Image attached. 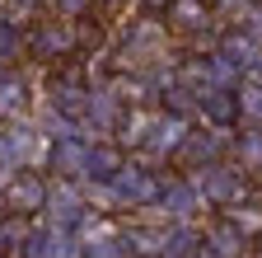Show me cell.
<instances>
[{"instance_id":"cell-1","label":"cell","mask_w":262,"mask_h":258,"mask_svg":"<svg viewBox=\"0 0 262 258\" xmlns=\"http://www.w3.org/2000/svg\"><path fill=\"white\" fill-rule=\"evenodd\" d=\"M47 146H52V136L42 132V127H33L28 117L0 122V178L42 165V160H47Z\"/></svg>"},{"instance_id":"cell-2","label":"cell","mask_w":262,"mask_h":258,"mask_svg":"<svg viewBox=\"0 0 262 258\" xmlns=\"http://www.w3.org/2000/svg\"><path fill=\"white\" fill-rule=\"evenodd\" d=\"M192 174V183L202 188V197L215 207V211H225V207H234V202H244L248 197V169L239 165L234 155H225V160H211V165H196V169H187Z\"/></svg>"},{"instance_id":"cell-3","label":"cell","mask_w":262,"mask_h":258,"mask_svg":"<svg viewBox=\"0 0 262 258\" xmlns=\"http://www.w3.org/2000/svg\"><path fill=\"white\" fill-rule=\"evenodd\" d=\"M164 178L169 174H159L155 165H136V160H126V165L108 178L113 183V192H117V211H150V207H159V197H164Z\"/></svg>"},{"instance_id":"cell-4","label":"cell","mask_w":262,"mask_h":258,"mask_svg":"<svg viewBox=\"0 0 262 258\" xmlns=\"http://www.w3.org/2000/svg\"><path fill=\"white\" fill-rule=\"evenodd\" d=\"M192 113H173V108H159V117H155V127H150V136H145V146H141V155L150 160V165H164V160H173L178 155V146L187 141V132H192Z\"/></svg>"},{"instance_id":"cell-5","label":"cell","mask_w":262,"mask_h":258,"mask_svg":"<svg viewBox=\"0 0 262 258\" xmlns=\"http://www.w3.org/2000/svg\"><path fill=\"white\" fill-rule=\"evenodd\" d=\"M150 211H159V221L173 225V221H202V211H215V207L202 197V188L192 183V174H183V178H164V197Z\"/></svg>"},{"instance_id":"cell-6","label":"cell","mask_w":262,"mask_h":258,"mask_svg":"<svg viewBox=\"0 0 262 258\" xmlns=\"http://www.w3.org/2000/svg\"><path fill=\"white\" fill-rule=\"evenodd\" d=\"M229 146H234V127H206V122L196 127L192 122V132H187V141L178 146L173 160H183L187 169H196V165H211V160H225Z\"/></svg>"},{"instance_id":"cell-7","label":"cell","mask_w":262,"mask_h":258,"mask_svg":"<svg viewBox=\"0 0 262 258\" xmlns=\"http://www.w3.org/2000/svg\"><path fill=\"white\" fill-rule=\"evenodd\" d=\"M75 43H80L75 19H61V14L28 28V52H33V61H66V56L75 52Z\"/></svg>"},{"instance_id":"cell-8","label":"cell","mask_w":262,"mask_h":258,"mask_svg":"<svg viewBox=\"0 0 262 258\" xmlns=\"http://www.w3.org/2000/svg\"><path fill=\"white\" fill-rule=\"evenodd\" d=\"M42 169L52 178H89V141L84 136H52Z\"/></svg>"},{"instance_id":"cell-9","label":"cell","mask_w":262,"mask_h":258,"mask_svg":"<svg viewBox=\"0 0 262 258\" xmlns=\"http://www.w3.org/2000/svg\"><path fill=\"white\" fill-rule=\"evenodd\" d=\"M47 192H52V178L33 174V169H19V174L5 178V207L24 211V216H42L47 211Z\"/></svg>"},{"instance_id":"cell-10","label":"cell","mask_w":262,"mask_h":258,"mask_svg":"<svg viewBox=\"0 0 262 258\" xmlns=\"http://www.w3.org/2000/svg\"><path fill=\"white\" fill-rule=\"evenodd\" d=\"M84 211H89V202H84V188H80V178H52V192H47V221L52 225H75L84 221Z\"/></svg>"},{"instance_id":"cell-11","label":"cell","mask_w":262,"mask_h":258,"mask_svg":"<svg viewBox=\"0 0 262 258\" xmlns=\"http://www.w3.org/2000/svg\"><path fill=\"white\" fill-rule=\"evenodd\" d=\"M196 122H206V127H239V99H234V89H220V85L196 89Z\"/></svg>"},{"instance_id":"cell-12","label":"cell","mask_w":262,"mask_h":258,"mask_svg":"<svg viewBox=\"0 0 262 258\" xmlns=\"http://www.w3.org/2000/svg\"><path fill=\"white\" fill-rule=\"evenodd\" d=\"M122 240H126V253L131 258H164V240H169V221H150V216H141V221H131L126 230H122Z\"/></svg>"},{"instance_id":"cell-13","label":"cell","mask_w":262,"mask_h":258,"mask_svg":"<svg viewBox=\"0 0 262 258\" xmlns=\"http://www.w3.org/2000/svg\"><path fill=\"white\" fill-rule=\"evenodd\" d=\"M248 244H253V240L239 230V225H229L225 216L211 221V225H202V249H206L211 258H244Z\"/></svg>"},{"instance_id":"cell-14","label":"cell","mask_w":262,"mask_h":258,"mask_svg":"<svg viewBox=\"0 0 262 258\" xmlns=\"http://www.w3.org/2000/svg\"><path fill=\"white\" fill-rule=\"evenodd\" d=\"M155 117H159V108L136 104V108H126V113H122V122H117V132H113V136H117L126 150H141L145 136H150V127H155Z\"/></svg>"},{"instance_id":"cell-15","label":"cell","mask_w":262,"mask_h":258,"mask_svg":"<svg viewBox=\"0 0 262 258\" xmlns=\"http://www.w3.org/2000/svg\"><path fill=\"white\" fill-rule=\"evenodd\" d=\"M126 165V146L117 136H98L89 141V178H113Z\"/></svg>"},{"instance_id":"cell-16","label":"cell","mask_w":262,"mask_h":258,"mask_svg":"<svg viewBox=\"0 0 262 258\" xmlns=\"http://www.w3.org/2000/svg\"><path fill=\"white\" fill-rule=\"evenodd\" d=\"M28 108H33V85L24 75H0V122L28 117Z\"/></svg>"},{"instance_id":"cell-17","label":"cell","mask_w":262,"mask_h":258,"mask_svg":"<svg viewBox=\"0 0 262 258\" xmlns=\"http://www.w3.org/2000/svg\"><path fill=\"white\" fill-rule=\"evenodd\" d=\"M215 47H220V52H225L229 61H234L239 71H244L248 61H253V56L262 52V43H257V38L248 33V28H239V24H234V28H220V38H215Z\"/></svg>"},{"instance_id":"cell-18","label":"cell","mask_w":262,"mask_h":258,"mask_svg":"<svg viewBox=\"0 0 262 258\" xmlns=\"http://www.w3.org/2000/svg\"><path fill=\"white\" fill-rule=\"evenodd\" d=\"M33 221L38 216H24V211H0V253H24L28 235H33Z\"/></svg>"},{"instance_id":"cell-19","label":"cell","mask_w":262,"mask_h":258,"mask_svg":"<svg viewBox=\"0 0 262 258\" xmlns=\"http://www.w3.org/2000/svg\"><path fill=\"white\" fill-rule=\"evenodd\" d=\"M169 24L183 28V33H196V28L211 24V0H169Z\"/></svg>"},{"instance_id":"cell-20","label":"cell","mask_w":262,"mask_h":258,"mask_svg":"<svg viewBox=\"0 0 262 258\" xmlns=\"http://www.w3.org/2000/svg\"><path fill=\"white\" fill-rule=\"evenodd\" d=\"M229 155H234L248 174H262V127H234V146H229Z\"/></svg>"},{"instance_id":"cell-21","label":"cell","mask_w":262,"mask_h":258,"mask_svg":"<svg viewBox=\"0 0 262 258\" xmlns=\"http://www.w3.org/2000/svg\"><path fill=\"white\" fill-rule=\"evenodd\" d=\"M234 99H239V127H262V85L239 80Z\"/></svg>"},{"instance_id":"cell-22","label":"cell","mask_w":262,"mask_h":258,"mask_svg":"<svg viewBox=\"0 0 262 258\" xmlns=\"http://www.w3.org/2000/svg\"><path fill=\"white\" fill-rule=\"evenodd\" d=\"M225 221L239 225L248 240H262V207H257L253 197H244V202H234V207H225Z\"/></svg>"},{"instance_id":"cell-23","label":"cell","mask_w":262,"mask_h":258,"mask_svg":"<svg viewBox=\"0 0 262 258\" xmlns=\"http://www.w3.org/2000/svg\"><path fill=\"white\" fill-rule=\"evenodd\" d=\"M206 80H211V85H220V89H234V85L244 80V71H239L234 61H229V56L215 47V52L206 56Z\"/></svg>"},{"instance_id":"cell-24","label":"cell","mask_w":262,"mask_h":258,"mask_svg":"<svg viewBox=\"0 0 262 258\" xmlns=\"http://www.w3.org/2000/svg\"><path fill=\"white\" fill-rule=\"evenodd\" d=\"M234 24H239V28H248V33L262 43V0H248V5L239 10V19H234Z\"/></svg>"},{"instance_id":"cell-25","label":"cell","mask_w":262,"mask_h":258,"mask_svg":"<svg viewBox=\"0 0 262 258\" xmlns=\"http://www.w3.org/2000/svg\"><path fill=\"white\" fill-rule=\"evenodd\" d=\"M47 5H52L61 19H84V14L98 5V0H47Z\"/></svg>"},{"instance_id":"cell-26","label":"cell","mask_w":262,"mask_h":258,"mask_svg":"<svg viewBox=\"0 0 262 258\" xmlns=\"http://www.w3.org/2000/svg\"><path fill=\"white\" fill-rule=\"evenodd\" d=\"M244 80H253V85H262V52L248 61V66H244Z\"/></svg>"},{"instance_id":"cell-27","label":"cell","mask_w":262,"mask_h":258,"mask_svg":"<svg viewBox=\"0 0 262 258\" xmlns=\"http://www.w3.org/2000/svg\"><path fill=\"white\" fill-rule=\"evenodd\" d=\"M141 5H145L150 14H159V10H169V0H141Z\"/></svg>"},{"instance_id":"cell-28","label":"cell","mask_w":262,"mask_h":258,"mask_svg":"<svg viewBox=\"0 0 262 258\" xmlns=\"http://www.w3.org/2000/svg\"><path fill=\"white\" fill-rule=\"evenodd\" d=\"M103 5H122V0H103Z\"/></svg>"},{"instance_id":"cell-29","label":"cell","mask_w":262,"mask_h":258,"mask_svg":"<svg viewBox=\"0 0 262 258\" xmlns=\"http://www.w3.org/2000/svg\"><path fill=\"white\" fill-rule=\"evenodd\" d=\"M0 258H10V253H0Z\"/></svg>"}]
</instances>
